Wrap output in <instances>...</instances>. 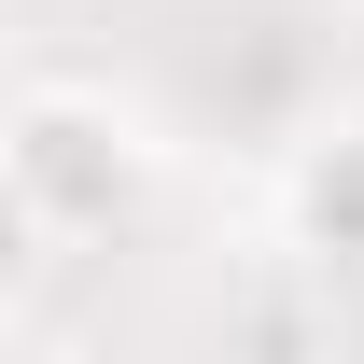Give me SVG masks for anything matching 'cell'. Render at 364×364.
<instances>
[{"mask_svg": "<svg viewBox=\"0 0 364 364\" xmlns=\"http://www.w3.org/2000/svg\"><path fill=\"white\" fill-rule=\"evenodd\" d=\"M43 280H56V238H43V210H28V182L0 168V322L28 309Z\"/></svg>", "mask_w": 364, "mask_h": 364, "instance_id": "3", "label": "cell"}, {"mask_svg": "<svg viewBox=\"0 0 364 364\" xmlns=\"http://www.w3.org/2000/svg\"><path fill=\"white\" fill-rule=\"evenodd\" d=\"M0 168L28 182V210H43L56 252H98V238H127L140 210H154V112L112 85H85V70H43V85L0 98Z\"/></svg>", "mask_w": 364, "mask_h": 364, "instance_id": "1", "label": "cell"}, {"mask_svg": "<svg viewBox=\"0 0 364 364\" xmlns=\"http://www.w3.org/2000/svg\"><path fill=\"white\" fill-rule=\"evenodd\" d=\"M267 225H280L294 267H364V112L294 127V154L267 182Z\"/></svg>", "mask_w": 364, "mask_h": 364, "instance_id": "2", "label": "cell"}]
</instances>
